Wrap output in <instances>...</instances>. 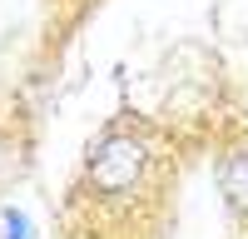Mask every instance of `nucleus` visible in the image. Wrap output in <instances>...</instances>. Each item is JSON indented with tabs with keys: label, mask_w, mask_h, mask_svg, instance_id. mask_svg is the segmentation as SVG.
I'll return each instance as SVG.
<instances>
[{
	"label": "nucleus",
	"mask_w": 248,
	"mask_h": 239,
	"mask_svg": "<svg viewBox=\"0 0 248 239\" xmlns=\"http://www.w3.org/2000/svg\"><path fill=\"white\" fill-rule=\"evenodd\" d=\"M214 185L223 194V209L238 229H248V139H233L223 145L214 159Z\"/></svg>",
	"instance_id": "2"
},
{
	"label": "nucleus",
	"mask_w": 248,
	"mask_h": 239,
	"mask_svg": "<svg viewBox=\"0 0 248 239\" xmlns=\"http://www.w3.org/2000/svg\"><path fill=\"white\" fill-rule=\"evenodd\" d=\"M159 189V145L139 125H109L79 159L70 185V214L90 219H129Z\"/></svg>",
	"instance_id": "1"
},
{
	"label": "nucleus",
	"mask_w": 248,
	"mask_h": 239,
	"mask_svg": "<svg viewBox=\"0 0 248 239\" xmlns=\"http://www.w3.org/2000/svg\"><path fill=\"white\" fill-rule=\"evenodd\" d=\"M238 239H248V229H243V234H238Z\"/></svg>",
	"instance_id": "5"
},
{
	"label": "nucleus",
	"mask_w": 248,
	"mask_h": 239,
	"mask_svg": "<svg viewBox=\"0 0 248 239\" xmlns=\"http://www.w3.org/2000/svg\"><path fill=\"white\" fill-rule=\"evenodd\" d=\"M30 130L20 115H0V194H5L10 185H20L30 170Z\"/></svg>",
	"instance_id": "3"
},
{
	"label": "nucleus",
	"mask_w": 248,
	"mask_h": 239,
	"mask_svg": "<svg viewBox=\"0 0 248 239\" xmlns=\"http://www.w3.org/2000/svg\"><path fill=\"white\" fill-rule=\"evenodd\" d=\"M0 239H40L35 234V219L20 205H0Z\"/></svg>",
	"instance_id": "4"
}]
</instances>
